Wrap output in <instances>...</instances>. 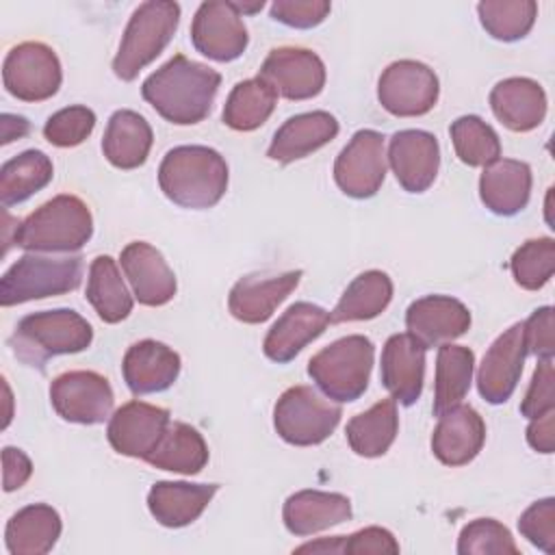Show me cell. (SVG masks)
<instances>
[{
  "mask_svg": "<svg viewBox=\"0 0 555 555\" xmlns=\"http://www.w3.org/2000/svg\"><path fill=\"white\" fill-rule=\"evenodd\" d=\"M219 85L217 69L176 54L143 80L141 95L163 119L193 126L208 117Z\"/></svg>",
  "mask_w": 555,
  "mask_h": 555,
  "instance_id": "obj_1",
  "label": "cell"
},
{
  "mask_svg": "<svg viewBox=\"0 0 555 555\" xmlns=\"http://www.w3.org/2000/svg\"><path fill=\"white\" fill-rule=\"evenodd\" d=\"M158 186L182 208H212L228 189V163L212 147L178 145L160 160Z\"/></svg>",
  "mask_w": 555,
  "mask_h": 555,
  "instance_id": "obj_2",
  "label": "cell"
},
{
  "mask_svg": "<svg viewBox=\"0 0 555 555\" xmlns=\"http://www.w3.org/2000/svg\"><path fill=\"white\" fill-rule=\"evenodd\" d=\"M93 234L89 206L76 195H56L33 210L15 228L13 243L37 254L78 251Z\"/></svg>",
  "mask_w": 555,
  "mask_h": 555,
  "instance_id": "obj_3",
  "label": "cell"
},
{
  "mask_svg": "<svg viewBox=\"0 0 555 555\" xmlns=\"http://www.w3.org/2000/svg\"><path fill=\"white\" fill-rule=\"evenodd\" d=\"M91 340L93 330L85 317L69 308H56L26 314L15 325L9 345L20 362L43 369L50 358L85 351Z\"/></svg>",
  "mask_w": 555,
  "mask_h": 555,
  "instance_id": "obj_4",
  "label": "cell"
},
{
  "mask_svg": "<svg viewBox=\"0 0 555 555\" xmlns=\"http://www.w3.org/2000/svg\"><path fill=\"white\" fill-rule=\"evenodd\" d=\"M180 22V4L171 0L141 2L121 35L119 50L113 59V72L117 78L130 82L139 72L150 65L173 39Z\"/></svg>",
  "mask_w": 555,
  "mask_h": 555,
  "instance_id": "obj_5",
  "label": "cell"
},
{
  "mask_svg": "<svg viewBox=\"0 0 555 555\" xmlns=\"http://www.w3.org/2000/svg\"><path fill=\"white\" fill-rule=\"evenodd\" d=\"M82 280L80 256H43L28 251L17 258L0 280L2 308L26 304L33 299L56 297L76 291Z\"/></svg>",
  "mask_w": 555,
  "mask_h": 555,
  "instance_id": "obj_6",
  "label": "cell"
},
{
  "mask_svg": "<svg viewBox=\"0 0 555 555\" xmlns=\"http://www.w3.org/2000/svg\"><path fill=\"white\" fill-rule=\"evenodd\" d=\"M373 356V343L362 334H351L314 353L308 362V375L330 399L356 401L369 386Z\"/></svg>",
  "mask_w": 555,
  "mask_h": 555,
  "instance_id": "obj_7",
  "label": "cell"
},
{
  "mask_svg": "<svg viewBox=\"0 0 555 555\" xmlns=\"http://www.w3.org/2000/svg\"><path fill=\"white\" fill-rule=\"evenodd\" d=\"M340 416V405L321 397L312 386H291L275 401L273 427L288 444L312 447L334 434Z\"/></svg>",
  "mask_w": 555,
  "mask_h": 555,
  "instance_id": "obj_8",
  "label": "cell"
},
{
  "mask_svg": "<svg viewBox=\"0 0 555 555\" xmlns=\"http://www.w3.org/2000/svg\"><path fill=\"white\" fill-rule=\"evenodd\" d=\"M63 80L56 52L41 41H24L9 50L2 65L4 89L22 102L52 98Z\"/></svg>",
  "mask_w": 555,
  "mask_h": 555,
  "instance_id": "obj_9",
  "label": "cell"
},
{
  "mask_svg": "<svg viewBox=\"0 0 555 555\" xmlns=\"http://www.w3.org/2000/svg\"><path fill=\"white\" fill-rule=\"evenodd\" d=\"M438 93L440 85L434 69L412 59L390 63L377 82V100L395 117L429 113L438 102Z\"/></svg>",
  "mask_w": 555,
  "mask_h": 555,
  "instance_id": "obj_10",
  "label": "cell"
},
{
  "mask_svg": "<svg viewBox=\"0 0 555 555\" xmlns=\"http://www.w3.org/2000/svg\"><path fill=\"white\" fill-rule=\"evenodd\" d=\"M54 412L78 425H98L111 416L115 397L108 379L95 371H65L50 384Z\"/></svg>",
  "mask_w": 555,
  "mask_h": 555,
  "instance_id": "obj_11",
  "label": "cell"
},
{
  "mask_svg": "<svg viewBox=\"0 0 555 555\" xmlns=\"http://www.w3.org/2000/svg\"><path fill=\"white\" fill-rule=\"evenodd\" d=\"M386 178L384 134L377 130H358L340 150L334 163L338 189L353 199L373 197Z\"/></svg>",
  "mask_w": 555,
  "mask_h": 555,
  "instance_id": "obj_12",
  "label": "cell"
},
{
  "mask_svg": "<svg viewBox=\"0 0 555 555\" xmlns=\"http://www.w3.org/2000/svg\"><path fill=\"white\" fill-rule=\"evenodd\" d=\"M191 41L199 54L217 63L238 59L247 48V28L232 2L208 0L195 11Z\"/></svg>",
  "mask_w": 555,
  "mask_h": 555,
  "instance_id": "obj_13",
  "label": "cell"
},
{
  "mask_svg": "<svg viewBox=\"0 0 555 555\" xmlns=\"http://www.w3.org/2000/svg\"><path fill=\"white\" fill-rule=\"evenodd\" d=\"M278 95L286 100H310L325 87V65L308 48H273L258 74Z\"/></svg>",
  "mask_w": 555,
  "mask_h": 555,
  "instance_id": "obj_14",
  "label": "cell"
},
{
  "mask_svg": "<svg viewBox=\"0 0 555 555\" xmlns=\"http://www.w3.org/2000/svg\"><path fill=\"white\" fill-rule=\"evenodd\" d=\"M169 423V410L134 399L115 410L106 427V438L119 455L145 460Z\"/></svg>",
  "mask_w": 555,
  "mask_h": 555,
  "instance_id": "obj_15",
  "label": "cell"
},
{
  "mask_svg": "<svg viewBox=\"0 0 555 555\" xmlns=\"http://www.w3.org/2000/svg\"><path fill=\"white\" fill-rule=\"evenodd\" d=\"M525 358H527V347H525L522 323H514L488 347L479 364V371H477L479 395L492 405L505 403L516 390Z\"/></svg>",
  "mask_w": 555,
  "mask_h": 555,
  "instance_id": "obj_16",
  "label": "cell"
},
{
  "mask_svg": "<svg viewBox=\"0 0 555 555\" xmlns=\"http://www.w3.org/2000/svg\"><path fill=\"white\" fill-rule=\"evenodd\" d=\"M386 158L403 191L423 193L438 176L440 145L427 130H399L390 137Z\"/></svg>",
  "mask_w": 555,
  "mask_h": 555,
  "instance_id": "obj_17",
  "label": "cell"
},
{
  "mask_svg": "<svg viewBox=\"0 0 555 555\" xmlns=\"http://www.w3.org/2000/svg\"><path fill=\"white\" fill-rule=\"evenodd\" d=\"M408 334L425 349L440 347L466 334L470 327L468 308L449 295H425L412 301L405 310Z\"/></svg>",
  "mask_w": 555,
  "mask_h": 555,
  "instance_id": "obj_18",
  "label": "cell"
},
{
  "mask_svg": "<svg viewBox=\"0 0 555 555\" xmlns=\"http://www.w3.org/2000/svg\"><path fill=\"white\" fill-rule=\"evenodd\" d=\"M119 262L139 304L156 308L173 299L176 275L156 247L145 241H132L121 249Z\"/></svg>",
  "mask_w": 555,
  "mask_h": 555,
  "instance_id": "obj_19",
  "label": "cell"
},
{
  "mask_svg": "<svg viewBox=\"0 0 555 555\" xmlns=\"http://www.w3.org/2000/svg\"><path fill=\"white\" fill-rule=\"evenodd\" d=\"M330 323L332 317L321 306L310 301H295L267 332L262 351L278 364L291 362L308 343L319 338Z\"/></svg>",
  "mask_w": 555,
  "mask_h": 555,
  "instance_id": "obj_20",
  "label": "cell"
},
{
  "mask_svg": "<svg viewBox=\"0 0 555 555\" xmlns=\"http://www.w3.org/2000/svg\"><path fill=\"white\" fill-rule=\"evenodd\" d=\"M425 347L405 334H392L382 349V384L401 405L418 401L425 382Z\"/></svg>",
  "mask_w": 555,
  "mask_h": 555,
  "instance_id": "obj_21",
  "label": "cell"
},
{
  "mask_svg": "<svg viewBox=\"0 0 555 555\" xmlns=\"http://www.w3.org/2000/svg\"><path fill=\"white\" fill-rule=\"evenodd\" d=\"M486 442V423L470 405H455L438 416L431 451L444 466H464L477 457Z\"/></svg>",
  "mask_w": 555,
  "mask_h": 555,
  "instance_id": "obj_22",
  "label": "cell"
},
{
  "mask_svg": "<svg viewBox=\"0 0 555 555\" xmlns=\"http://www.w3.org/2000/svg\"><path fill=\"white\" fill-rule=\"evenodd\" d=\"M121 373L132 395L163 392L180 375V356L165 343L145 338L128 347Z\"/></svg>",
  "mask_w": 555,
  "mask_h": 555,
  "instance_id": "obj_23",
  "label": "cell"
},
{
  "mask_svg": "<svg viewBox=\"0 0 555 555\" xmlns=\"http://www.w3.org/2000/svg\"><path fill=\"white\" fill-rule=\"evenodd\" d=\"M299 280H301L299 269L269 275V278L245 275L232 286L228 295V310L236 321L251 323V325L262 323L297 288Z\"/></svg>",
  "mask_w": 555,
  "mask_h": 555,
  "instance_id": "obj_24",
  "label": "cell"
},
{
  "mask_svg": "<svg viewBox=\"0 0 555 555\" xmlns=\"http://www.w3.org/2000/svg\"><path fill=\"white\" fill-rule=\"evenodd\" d=\"M338 134V121L327 111H310L288 117L273 134L267 156L275 163H293L310 156Z\"/></svg>",
  "mask_w": 555,
  "mask_h": 555,
  "instance_id": "obj_25",
  "label": "cell"
},
{
  "mask_svg": "<svg viewBox=\"0 0 555 555\" xmlns=\"http://www.w3.org/2000/svg\"><path fill=\"white\" fill-rule=\"evenodd\" d=\"M490 106L505 128L514 132H529L546 117V93L540 82L514 76L492 87Z\"/></svg>",
  "mask_w": 555,
  "mask_h": 555,
  "instance_id": "obj_26",
  "label": "cell"
},
{
  "mask_svg": "<svg viewBox=\"0 0 555 555\" xmlns=\"http://www.w3.org/2000/svg\"><path fill=\"white\" fill-rule=\"evenodd\" d=\"M531 167L514 158H496L486 165L479 178V197L483 206L501 217H512L529 204Z\"/></svg>",
  "mask_w": 555,
  "mask_h": 555,
  "instance_id": "obj_27",
  "label": "cell"
},
{
  "mask_svg": "<svg viewBox=\"0 0 555 555\" xmlns=\"http://www.w3.org/2000/svg\"><path fill=\"white\" fill-rule=\"evenodd\" d=\"M351 518V501L338 492L299 490L284 501L282 520L293 535H312Z\"/></svg>",
  "mask_w": 555,
  "mask_h": 555,
  "instance_id": "obj_28",
  "label": "cell"
},
{
  "mask_svg": "<svg viewBox=\"0 0 555 555\" xmlns=\"http://www.w3.org/2000/svg\"><path fill=\"white\" fill-rule=\"evenodd\" d=\"M217 490V483L156 481L147 492V509L163 527H186L202 516Z\"/></svg>",
  "mask_w": 555,
  "mask_h": 555,
  "instance_id": "obj_29",
  "label": "cell"
},
{
  "mask_svg": "<svg viewBox=\"0 0 555 555\" xmlns=\"http://www.w3.org/2000/svg\"><path fill=\"white\" fill-rule=\"evenodd\" d=\"M61 529V516L52 505L33 503L9 518L4 544L11 555H43L54 548Z\"/></svg>",
  "mask_w": 555,
  "mask_h": 555,
  "instance_id": "obj_30",
  "label": "cell"
},
{
  "mask_svg": "<svg viewBox=\"0 0 555 555\" xmlns=\"http://www.w3.org/2000/svg\"><path fill=\"white\" fill-rule=\"evenodd\" d=\"M152 128L147 119L130 108L115 111L102 137V152L117 169H137L152 150Z\"/></svg>",
  "mask_w": 555,
  "mask_h": 555,
  "instance_id": "obj_31",
  "label": "cell"
},
{
  "mask_svg": "<svg viewBox=\"0 0 555 555\" xmlns=\"http://www.w3.org/2000/svg\"><path fill=\"white\" fill-rule=\"evenodd\" d=\"M145 462L160 470L195 475L208 462V447L195 427L173 421L167 425L163 438L145 457Z\"/></svg>",
  "mask_w": 555,
  "mask_h": 555,
  "instance_id": "obj_32",
  "label": "cell"
},
{
  "mask_svg": "<svg viewBox=\"0 0 555 555\" xmlns=\"http://www.w3.org/2000/svg\"><path fill=\"white\" fill-rule=\"evenodd\" d=\"M397 431H399V414H397V401L392 397L382 399L375 405H371L366 412L356 414L345 427V436L351 451L362 457L384 455L395 442Z\"/></svg>",
  "mask_w": 555,
  "mask_h": 555,
  "instance_id": "obj_33",
  "label": "cell"
},
{
  "mask_svg": "<svg viewBox=\"0 0 555 555\" xmlns=\"http://www.w3.org/2000/svg\"><path fill=\"white\" fill-rule=\"evenodd\" d=\"M392 299V280L377 269L360 273L330 312L332 323L369 321L382 314Z\"/></svg>",
  "mask_w": 555,
  "mask_h": 555,
  "instance_id": "obj_34",
  "label": "cell"
},
{
  "mask_svg": "<svg viewBox=\"0 0 555 555\" xmlns=\"http://www.w3.org/2000/svg\"><path fill=\"white\" fill-rule=\"evenodd\" d=\"M475 369V353L468 347L444 343L436 356V384H434V414L455 408L466 397Z\"/></svg>",
  "mask_w": 555,
  "mask_h": 555,
  "instance_id": "obj_35",
  "label": "cell"
},
{
  "mask_svg": "<svg viewBox=\"0 0 555 555\" xmlns=\"http://www.w3.org/2000/svg\"><path fill=\"white\" fill-rule=\"evenodd\" d=\"M87 301L104 323H119L132 312V297L111 256H95L89 267Z\"/></svg>",
  "mask_w": 555,
  "mask_h": 555,
  "instance_id": "obj_36",
  "label": "cell"
},
{
  "mask_svg": "<svg viewBox=\"0 0 555 555\" xmlns=\"http://www.w3.org/2000/svg\"><path fill=\"white\" fill-rule=\"evenodd\" d=\"M54 167L41 150H26L7 160L0 169V202L4 208L26 202L30 195L50 184Z\"/></svg>",
  "mask_w": 555,
  "mask_h": 555,
  "instance_id": "obj_37",
  "label": "cell"
},
{
  "mask_svg": "<svg viewBox=\"0 0 555 555\" xmlns=\"http://www.w3.org/2000/svg\"><path fill=\"white\" fill-rule=\"evenodd\" d=\"M278 93L260 78H247L234 85L223 106V124L238 132L260 128L273 113Z\"/></svg>",
  "mask_w": 555,
  "mask_h": 555,
  "instance_id": "obj_38",
  "label": "cell"
},
{
  "mask_svg": "<svg viewBox=\"0 0 555 555\" xmlns=\"http://www.w3.org/2000/svg\"><path fill=\"white\" fill-rule=\"evenodd\" d=\"M477 13L492 39L518 41L533 28L538 4L533 0H486L477 4Z\"/></svg>",
  "mask_w": 555,
  "mask_h": 555,
  "instance_id": "obj_39",
  "label": "cell"
},
{
  "mask_svg": "<svg viewBox=\"0 0 555 555\" xmlns=\"http://www.w3.org/2000/svg\"><path fill=\"white\" fill-rule=\"evenodd\" d=\"M449 132L455 156L468 167H486L501 156L499 134L477 115L457 117Z\"/></svg>",
  "mask_w": 555,
  "mask_h": 555,
  "instance_id": "obj_40",
  "label": "cell"
},
{
  "mask_svg": "<svg viewBox=\"0 0 555 555\" xmlns=\"http://www.w3.org/2000/svg\"><path fill=\"white\" fill-rule=\"evenodd\" d=\"M516 284L525 291H540L555 271V241L551 236L525 241L509 258Z\"/></svg>",
  "mask_w": 555,
  "mask_h": 555,
  "instance_id": "obj_41",
  "label": "cell"
},
{
  "mask_svg": "<svg viewBox=\"0 0 555 555\" xmlns=\"http://www.w3.org/2000/svg\"><path fill=\"white\" fill-rule=\"evenodd\" d=\"M460 555H518V546L505 525L494 518H475L462 527Z\"/></svg>",
  "mask_w": 555,
  "mask_h": 555,
  "instance_id": "obj_42",
  "label": "cell"
},
{
  "mask_svg": "<svg viewBox=\"0 0 555 555\" xmlns=\"http://www.w3.org/2000/svg\"><path fill=\"white\" fill-rule=\"evenodd\" d=\"M95 128V113L87 106L74 104L56 111L43 126V137L56 147L80 145Z\"/></svg>",
  "mask_w": 555,
  "mask_h": 555,
  "instance_id": "obj_43",
  "label": "cell"
},
{
  "mask_svg": "<svg viewBox=\"0 0 555 555\" xmlns=\"http://www.w3.org/2000/svg\"><path fill=\"white\" fill-rule=\"evenodd\" d=\"M518 531L544 553H555V499L531 503L518 518Z\"/></svg>",
  "mask_w": 555,
  "mask_h": 555,
  "instance_id": "obj_44",
  "label": "cell"
},
{
  "mask_svg": "<svg viewBox=\"0 0 555 555\" xmlns=\"http://www.w3.org/2000/svg\"><path fill=\"white\" fill-rule=\"evenodd\" d=\"M332 11L325 0H275L271 4V17L291 28H314Z\"/></svg>",
  "mask_w": 555,
  "mask_h": 555,
  "instance_id": "obj_45",
  "label": "cell"
},
{
  "mask_svg": "<svg viewBox=\"0 0 555 555\" xmlns=\"http://www.w3.org/2000/svg\"><path fill=\"white\" fill-rule=\"evenodd\" d=\"M555 371L553 360H540V364L533 371L531 384L525 392V399L520 403V414L527 418H538L551 410H555Z\"/></svg>",
  "mask_w": 555,
  "mask_h": 555,
  "instance_id": "obj_46",
  "label": "cell"
},
{
  "mask_svg": "<svg viewBox=\"0 0 555 555\" xmlns=\"http://www.w3.org/2000/svg\"><path fill=\"white\" fill-rule=\"evenodd\" d=\"M555 323H553V308L542 306L533 310V314L522 323L525 332V347L527 353L535 356L538 360H553L555 356Z\"/></svg>",
  "mask_w": 555,
  "mask_h": 555,
  "instance_id": "obj_47",
  "label": "cell"
},
{
  "mask_svg": "<svg viewBox=\"0 0 555 555\" xmlns=\"http://www.w3.org/2000/svg\"><path fill=\"white\" fill-rule=\"evenodd\" d=\"M340 553L371 555V553H399V542L384 527H364L351 535H340Z\"/></svg>",
  "mask_w": 555,
  "mask_h": 555,
  "instance_id": "obj_48",
  "label": "cell"
},
{
  "mask_svg": "<svg viewBox=\"0 0 555 555\" xmlns=\"http://www.w3.org/2000/svg\"><path fill=\"white\" fill-rule=\"evenodd\" d=\"M33 475V464L30 457L15 447H4L2 449V486L4 492H13L22 488Z\"/></svg>",
  "mask_w": 555,
  "mask_h": 555,
  "instance_id": "obj_49",
  "label": "cell"
},
{
  "mask_svg": "<svg viewBox=\"0 0 555 555\" xmlns=\"http://www.w3.org/2000/svg\"><path fill=\"white\" fill-rule=\"evenodd\" d=\"M527 442L538 453H553L555 449V410L531 418L527 427Z\"/></svg>",
  "mask_w": 555,
  "mask_h": 555,
  "instance_id": "obj_50",
  "label": "cell"
},
{
  "mask_svg": "<svg viewBox=\"0 0 555 555\" xmlns=\"http://www.w3.org/2000/svg\"><path fill=\"white\" fill-rule=\"evenodd\" d=\"M30 130V124L26 117H20V115H11V113H4L2 115V143H11L15 139H22L26 137Z\"/></svg>",
  "mask_w": 555,
  "mask_h": 555,
  "instance_id": "obj_51",
  "label": "cell"
},
{
  "mask_svg": "<svg viewBox=\"0 0 555 555\" xmlns=\"http://www.w3.org/2000/svg\"><path fill=\"white\" fill-rule=\"evenodd\" d=\"M232 4H234V9L238 13H256V11H260L264 7L262 0H256V2H232Z\"/></svg>",
  "mask_w": 555,
  "mask_h": 555,
  "instance_id": "obj_52",
  "label": "cell"
}]
</instances>
